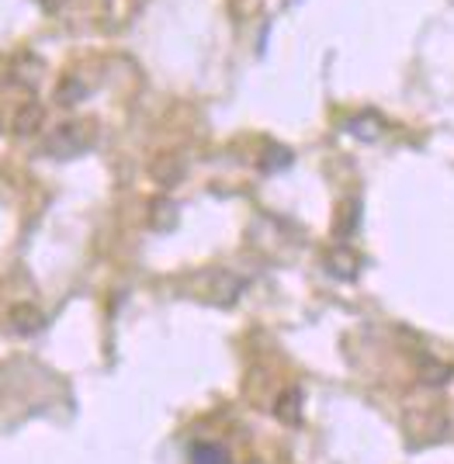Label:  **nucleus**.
Returning <instances> with one entry per match:
<instances>
[{"mask_svg":"<svg viewBox=\"0 0 454 464\" xmlns=\"http://www.w3.org/2000/svg\"><path fill=\"white\" fill-rule=\"evenodd\" d=\"M94 121H63L45 136V153L56 160H73L94 146Z\"/></svg>","mask_w":454,"mask_h":464,"instance_id":"1","label":"nucleus"},{"mask_svg":"<svg viewBox=\"0 0 454 464\" xmlns=\"http://www.w3.org/2000/svg\"><path fill=\"white\" fill-rule=\"evenodd\" d=\"M275 416L288 426L302 423V392L298 388H285L281 392V399L275 402Z\"/></svg>","mask_w":454,"mask_h":464,"instance_id":"2","label":"nucleus"},{"mask_svg":"<svg viewBox=\"0 0 454 464\" xmlns=\"http://www.w3.org/2000/svg\"><path fill=\"white\" fill-rule=\"evenodd\" d=\"M326 267H330V274H336V277H354L357 274V256L347 246H336V250H330V256H326Z\"/></svg>","mask_w":454,"mask_h":464,"instance_id":"3","label":"nucleus"},{"mask_svg":"<svg viewBox=\"0 0 454 464\" xmlns=\"http://www.w3.org/2000/svg\"><path fill=\"white\" fill-rule=\"evenodd\" d=\"M191 464H233V458L222 444H195L191 447Z\"/></svg>","mask_w":454,"mask_h":464,"instance_id":"4","label":"nucleus"},{"mask_svg":"<svg viewBox=\"0 0 454 464\" xmlns=\"http://www.w3.org/2000/svg\"><path fill=\"white\" fill-rule=\"evenodd\" d=\"M11 323H14L18 333H39L45 319H42V312L35 305H18V309L11 312Z\"/></svg>","mask_w":454,"mask_h":464,"instance_id":"5","label":"nucleus"},{"mask_svg":"<svg viewBox=\"0 0 454 464\" xmlns=\"http://www.w3.org/2000/svg\"><path fill=\"white\" fill-rule=\"evenodd\" d=\"M39 125H42V108L32 101V104H24V108L18 111V118H14V132H21V136H32Z\"/></svg>","mask_w":454,"mask_h":464,"instance_id":"6","label":"nucleus"},{"mask_svg":"<svg viewBox=\"0 0 454 464\" xmlns=\"http://www.w3.org/2000/svg\"><path fill=\"white\" fill-rule=\"evenodd\" d=\"M14 73L21 77L24 87H35V83L42 80V63L35 56H21L18 63H14Z\"/></svg>","mask_w":454,"mask_h":464,"instance_id":"7","label":"nucleus"},{"mask_svg":"<svg viewBox=\"0 0 454 464\" xmlns=\"http://www.w3.org/2000/svg\"><path fill=\"white\" fill-rule=\"evenodd\" d=\"M83 94H87V87L77 77H66L60 83V91H56V101L60 104H77V101H83Z\"/></svg>","mask_w":454,"mask_h":464,"instance_id":"8","label":"nucleus"},{"mask_svg":"<svg viewBox=\"0 0 454 464\" xmlns=\"http://www.w3.org/2000/svg\"><path fill=\"white\" fill-rule=\"evenodd\" d=\"M351 132H357V139H364V142H372V139H378V132H382V121H378L375 115H361L351 121Z\"/></svg>","mask_w":454,"mask_h":464,"instance_id":"9","label":"nucleus"},{"mask_svg":"<svg viewBox=\"0 0 454 464\" xmlns=\"http://www.w3.org/2000/svg\"><path fill=\"white\" fill-rule=\"evenodd\" d=\"M174 215H178V208H174L170 201H157V205H153V226H157V229H170V226H174Z\"/></svg>","mask_w":454,"mask_h":464,"instance_id":"10","label":"nucleus"},{"mask_svg":"<svg viewBox=\"0 0 454 464\" xmlns=\"http://www.w3.org/2000/svg\"><path fill=\"white\" fill-rule=\"evenodd\" d=\"M39 4H42V7H45V11H56V7H60V4H63V0H39Z\"/></svg>","mask_w":454,"mask_h":464,"instance_id":"11","label":"nucleus"}]
</instances>
